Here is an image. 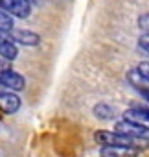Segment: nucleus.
Masks as SVG:
<instances>
[{
  "mask_svg": "<svg viewBox=\"0 0 149 157\" xmlns=\"http://www.w3.org/2000/svg\"><path fill=\"white\" fill-rule=\"evenodd\" d=\"M96 142H100L101 146H111V148H120V150H129V151H138L142 148H145V140H136L131 139L127 135H122L118 131H109V129H100L94 135Z\"/></svg>",
  "mask_w": 149,
  "mask_h": 157,
  "instance_id": "nucleus-1",
  "label": "nucleus"
},
{
  "mask_svg": "<svg viewBox=\"0 0 149 157\" xmlns=\"http://www.w3.org/2000/svg\"><path fill=\"white\" fill-rule=\"evenodd\" d=\"M114 131L122 133V135H127L131 139H136V140H149V126L145 124H138V122H131V120H118L114 124Z\"/></svg>",
  "mask_w": 149,
  "mask_h": 157,
  "instance_id": "nucleus-2",
  "label": "nucleus"
},
{
  "mask_svg": "<svg viewBox=\"0 0 149 157\" xmlns=\"http://www.w3.org/2000/svg\"><path fill=\"white\" fill-rule=\"evenodd\" d=\"M0 10H4L11 17L26 19L31 13V2L30 0H0Z\"/></svg>",
  "mask_w": 149,
  "mask_h": 157,
  "instance_id": "nucleus-3",
  "label": "nucleus"
},
{
  "mask_svg": "<svg viewBox=\"0 0 149 157\" xmlns=\"http://www.w3.org/2000/svg\"><path fill=\"white\" fill-rule=\"evenodd\" d=\"M0 85L8 91H22L26 82L19 72L11 68H4V70H0Z\"/></svg>",
  "mask_w": 149,
  "mask_h": 157,
  "instance_id": "nucleus-4",
  "label": "nucleus"
},
{
  "mask_svg": "<svg viewBox=\"0 0 149 157\" xmlns=\"http://www.w3.org/2000/svg\"><path fill=\"white\" fill-rule=\"evenodd\" d=\"M9 33H11L9 37H11L15 43H19V44H26V46H37V44L41 43V37H39V33H35V32H31V30H17V28H13Z\"/></svg>",
  "mask_w": 149,
  "mask_h": 157,
  "instance_id": "nucleus-5",
  "label": "nucleus"
},
{
  "mask_svg": "<svg viewBox=\"0 0 149 157\" xmlns=\"http://www.w3.org/2000/svg\"><path fill=\"white\" fill-rule=\"evenodd\" d=\"M20 107V98L13 93V91H4L0 94V109L8 115H13L17 113Z\"/></svg>",
  "mask_w": 149,
  "mask_h": 157,
  "instance_id": "nucleus-6",
  "label": "nucleus"
},
{
  "mask_svg": "<svg viewBox=\"0 0 149 157\" xmlns=\"http://www.w3.org/2000/svg\"><path fill=\"white\" fill-rule=\"evenodd\" d=\"M0 56L4 59H9V61H13L19 56V50H17L15 43L11 41V37L4 35V32H0Z\"/></svg>",
  "mask_w": 149,
  "mask_h": 157,
  "instance_id": "nucleus-7",
  "label": "nucleus"
},
{
  "mask_svg": "<svg viewBox=\"0 0 149 157\" xmlns=\"http://www.w3.org/2000/svg\"><path fill=\"white\" fill-rule=\"evenodd\" d=\"M123 118L149 126V107H131V109L123 111Z\"/></svg>",
  "mask_w": 149,
  "mask_h": 157,
  "instance_id": "nucleus-8",
  "label": "nucleus"
},
{
  "mask_svg": "<svg viewBox=\"0 0 149 157\" xmlns=\"http://www.w3.org/2000/svg\"><path fill=\"white\" fill-rule=\"evenodd\" d=\"M94 115H96L98 118H101V120H111V118H114L116 109H114L112 105H109V104L101 102V104L94 105Z\"/></svg>",
  "mask_w": 149,
  "mask_h": 157,
  "instance_id": "nucleus-9",
  "label": "nucleus"
},
{
  "mask_svg": "<svg viewBox=\"0 0 149 157\" xmlns=\"http://www.w3.org/2000/svg\"><path fill=\"white\" fill-rule=\"evenodd\" d=\"M13 30V19L11 15H8L4 10H0V32H11Z\"/></svg>",
  "mask_w": 149,
  "mask_h": 157,
  "instance_id": "nucleus-10",
  "label": "nucleus"
},
{
  "mask_svg": "<svg viewBox=\"0 0 149 157\" xmlns=\"http://www.w3.org/2000/svg\"><path fill=\"white\" fill-rule=\"evenodd\" d=\"M138 28L144 32V35H149V13H144L138 17Z\"/></svg>",
  "mask_w": 149,
  "mask_h": 157,
  "instance_id": "nucleus-11",
  "label": "nucleus"
},
{
  "mask_svg": "<svg viewBox=\"0 0 149 157\" xmlns=\"http://www.w3.org/2000/svg\"><path fill=\"white\" fill-rule=\"evenodd\" d=\"M136 68H138V72L142 74V78H144V80L149 83V61H142Z\"/></svg>",
  "mask_w": 149,
  "mask_h": 157,
  "instance_id": "nucleus-12",
  "label": "nucleus"
},
{
  "mask_svg": "<svg viewBox=\"0 0 149 157\" xmlns=\"http://www.w3.org/2000/svg\"><path fill=\"white\" fill-rule=\"evenodd\" d=\"M138 46H140V50H144L145 54H149V35H142L138 39Z\"/></svg>",
  "mask_w": 149,
  "mask_h": 157,
  "instance_id": "nucleus-13",
  "label": "nucleus"
}]
</instances>
